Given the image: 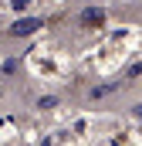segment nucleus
I'll return each mask as SVG.
<instances>
[{
    "label": "nucleus",
    "mask_w": 142,
    "mask_h": 146,
    "mask_svg": "<svg viewBox=\"0 0 142 146\" xmlns=\"http://www.w3.org/2000/svg\"><path fill=\"white\" fill-rule=\"evenodd\" d=\"M135 115H139V119H142V106H139V112H135Z\"/></svg>",
    "instance_id": "7ed1b4c3"
},
{
    "label": "nucleus",
    "mask_w": 142,
    "mask_h": 146,
    "mask_svg": "<svg viewBox=\"0 0 142 146\" xmlns=\"http://www.w3.org/2000/svg\"><path fill=\"white\" fill-rule=\"evenodd\" d=\"M78 24H81L85 31H95V27L105 24V10H102V7H85V10L78 14Z\"/></svg>",
    "instance_id": "f257e3e1"
},
{
    "label": "nucleus",
    "mask_w": 142,
    "mask_h": 146,
    "mask_svg": "<svg viewBox=\"0 0 142 146\" xmlns=\"http://www.w3.org/2000/svg\"><path fill=\"white\" fill-rule=\"evenodd\" d=\"M37 27H44L37 17H24V21H17V24H14V34H17V37H27V34H34Z\"/></svg>",
    "instance_id": "f03ea898"
}]
</instances>
